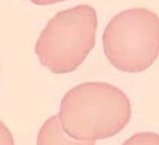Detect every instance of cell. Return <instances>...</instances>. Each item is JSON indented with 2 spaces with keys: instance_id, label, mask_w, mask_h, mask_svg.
<instances>
[{
  "instance_id": "obj_1",
  "label": "cell",
  "mask_w": 159,
  "mask_h": 145,
  "mask_svg": "<svg viewBox=\"0 0 159 145\" xmlns=\"http://www.w3.org/2000/svg\"><path fill=\"white\" fill-rule=\"evenodd\" d=\"M61 126L70 137L97 141L119 134L132 116L125 92L105 82H85L64 95L58 113Z\"/></svg>"
},
{
  "instance_id": "obj_2",
  "label": "cell",
  "mask_w": 159,
  "mask_h": 145,
  "mask_svg": "<svg viewBox=\"0 0 159 145\" xmlns=\"http://www.w3.org/2000/svg\"><path fill=\"white\" fill-rule=\"evenodd\" d=\"M98 17L89 4L61 11L45 26L35 43L40 62L56 75L72 72L94 49Z\"/></svg>"
},
{
  "instance_id": "obj_3",
  "label": "cell",
  "mask_w": 159,
  "mask_h": 145,
  "mask_svg": "<svg viewBox=\"0 0 159 145\" xmlns=\"http://www.w3.org/2000/svg\"><path fill=\"white\" fill-rule=\"evenodd\" d=\"M102 41L105 56L116 69L143 72L159 55V17L143 7L123 11L107 24Z\"/></svg>"
},
{
  "instance_id": "obj_4",
  "label": "cell",
  "mask_w": 159,
  "mask_h": 145,
  "mask_svg": "<svg viewBox=\"0 0 159 145\" xmlns=\"http://www.w3.org/2000/svg\"><path fill=\"white\" fill-rule=\"evenodd\" d=\"M37 145H96L95 141H82L70 137L61 126L58 114L48 118L41 126Z\"/></svg>"
},
{
  "instance_id": "obj_5",
  "label": "cell",
  "mask_w": 159,
  "mask_h": 145,
  "mask_svg": "<svg viewBox=\"0 0 159 145\" xmlns=\"http://www.w3.org/2000/svg\"><path fill=\"white\" fill-rule=\"evenodd\" d=\"M122 145H159V134L153 132L136 133Z\"/></svg>"
},
{
  "instance_id": "obj_6",
  "label": "cell",
  "mask_w": 159,
  "mask_h": 145,
  "mask_svg": "<svg viewBox=\"0 0 159 145\" xmlns=\"http://www.w3.org/2000/svg\"><path fill=\"white\" fill-rule=\"evenodd\" d=\"M0 145H15L13 134L1 120H0Z\"/></svg>"
},
{
  "instance_id": "obj_7",
  "label": "cell",
  "mask_w": 159,
  "mask_h": 145,
  "mask_svg": "<svg viewBox=\"0 0 159 145\" xmlns=\"http://www.w3.org/2000/svg\"><path fill=\"white\" fill-rule=\"evenodd\" d=\"M30 1L37 5H49V4H54V3H58V2L66 1V0H30Z\"/></svg>"
}]
</instances>
